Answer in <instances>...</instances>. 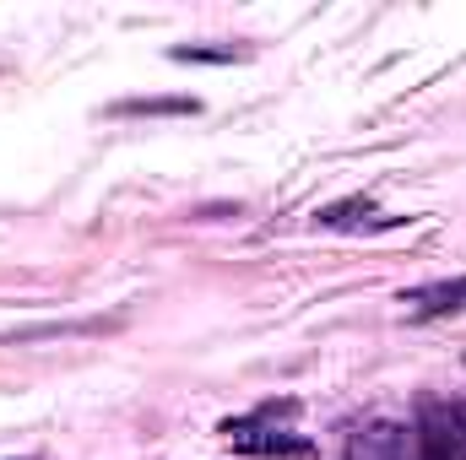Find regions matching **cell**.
I'll return each instance as SVG.
<instances>
[{
	"label": "cell",
	"mask_w": 466,
	"mask_h": 460,
	"mask_svg": "<svg viewBox=\"0 0 466 460\" xmlns=\"http://www.w3.org/2000/svg\"><path fill=\"white\" fill-rule=\"evenodd\" d=\"M201 104L196 98H125L115 104V115L125 119H168V115H196Z\"/></svg>",
	"instance_id": "5"
},
{
	"label": "cell",
	"mask_w": 466,
	"mask_h": 460,
	"mask_svg": "<svg viewBox=\"0 0 466 460\" xmlns=\"http://www.w3.org/2000/svg\"><path fill=\"white\" fill-rule=\"evenodd\" d=\"M407 315L412 320H445V315H461L466 309V276H445V282H423L412 293H401Z\"/></svg>",
	"instance_id": "3"
},
{
	"label": "cell",
	"mask_w": 466,
	"mask_h": 460,
	"mask_svg": "<svg viewBox=\"0 0 466 460\" xmlns=\"http://www.w3.org/2000/svg\"><path fill=\"white\" fill-rule=\"evenodd\" d=\"M418 450H423V460H466V395L461 401H429L423 406Z\"/></svg>",
	"instance_id": "1"
},
{
	"label": "cell",
	"mask_w": 466,
	"mask_h": 460,
	"mask_svg": "<svg viewBox=\"0 0 466 460\" xmlns=\"http://www.w3.org/2000/svg\"><path fill=\"white\" fill-rule=\"evenodd\" d=\"M228 445L238 455H260V460H282V455H309V439L293 434V428H271L260 417H238V423H223Z\"/></svg>",
	"instance_id": "2"
},
{
	"label": "cell",
	"mask_w": 466,
	"mask_h": 460,
	"mask_svg": "<svg viewBox=\"0 0 466 460\" xmlns=\"http://www.w3.org/2000/svg\"><path fill=\"white\" fill-rule=\"evenodd\" d=\"M401 450H407V439L396 423H369L352 439V460H401Z\"/></svg>",
	"instance_id": "4"
},
{
	"label": "cell",
	"mask_w": 466,
	"mask_h": 460,
	"mask_svg": "<svg viewBox=\"0 0 466 460\" xmlns=\"http://www.w3.org/2000/svg\"><path fill=\"white\" fill-rule=\"evenodd\" d=\"M374 223V201L369 195H352V201H337L320 212V228H369Z\"/></svg>",
	"instance_id": "6"
},
{
	"label": "cell",
	"mask_w": 466,
	"mask_h": 460,
	"mask_svg": "<svg viewBox=\"0 0 466 460\" xmlns=\"http://www.w3.org/2000/svg\"><path fill=\"white\" fill-rule=\"evenodd\" d=\"M168 60H179V65H233V60H244V49H207V44H179V49H168Z\"/></svg>",
	"instance_id": "7"
}]
</instances>
